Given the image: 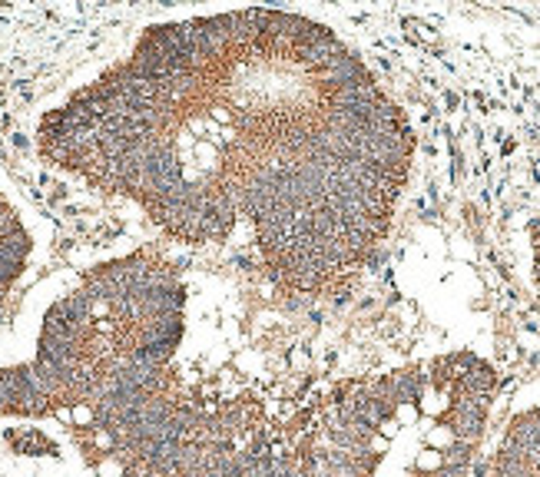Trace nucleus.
<instances>
[{
	"label": "nucleus",
	"instance_id": "2",
	"mask_svg": "<svg viewBox=\"0 0 540 477\" xmlns=\"http://www.w3.org/2000/svg\"><path fill=\"white\" fill-rule=\"evenodd\" d=\"M415 418H418V404H398V415H395L398 425H411Z\"/></svg>",
	"mask_w": 540,
	"mask_h": 477
},
{
	"label": "nucleus",
	"instance_id": "1",
	"mask_svg": "<svg viewBox=\"0 0 540 477\" xmlns=\"http://www.w3.org/2000/svg\"><path fill=\"white\" fill-rule=\"evenodd\" d=\"M10 444L20 454H57L50 438H43L40 431H20V434H10Z\"/></svg>",
	"mask_w": 540,
	"mask_h": 477
}]
</instances>
